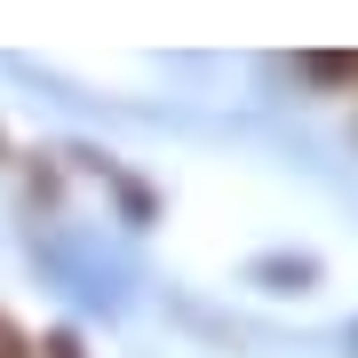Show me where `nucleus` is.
Returning <instances> with one entry per match:
<instances>
[{
	"mask_svg": "<svg viewBox=\"0 0 358 358\" xmlns=\"http://www.w3.org/2000/svg\"><path fill=\"white\" fill-rule=\"evenodd\" d=\"M0 358H40V350H32V343H24V334H16L8 319H0Z\"/></svg>",
	"mask_w": 358,
	"mask_h": 358,
	"instance_id": "obj_2",
	"label": "nucleus"
},
{
	"mask_svg": "<svg viewBox=\"0 0 358 358\" xmlns=\"http://www.w3.org/2000/svg\"><path fill=\"white\" fill-rule=\"evenodd\" d=\"M303 80H319V88H358V56H303Z\"/></svg>",
	"mask_w": 358,
	"mask_h": 358,
	"instance_id": "obj_1",
	"label": "nucleus"
},
{
	"mask_svg": "<svg viewBox=\"0 0 358 358\" xmlns=\"http://www.w3.org/2000/svg\"><path fill=\"white\" fill-rule=\"evenodd\" d=\"M40 358H80V334H48V343H40Z\"/></svg>",
	"mask_w": 358,
	"mask_h": 358,
	"instance_id": "obj_3",
	"label": "nucleus"
}]
</instances>
